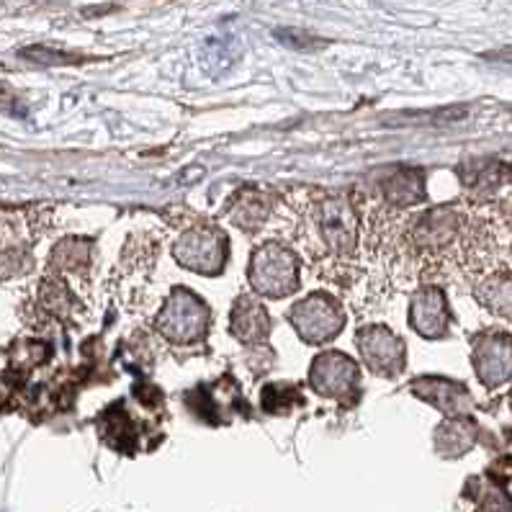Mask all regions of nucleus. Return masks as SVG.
Returning a JSON list of instances; mask_svg holds the SVG:
<instances>
[{"instance_id":"f257e3e1","label":"nucleus","mask_w":512,"mask_h":512,"mask_svg":"<svg viewBox=\"0 0 512 512\" xmlns=\"http://www.w3.org/2000/svg\"><path fill=\"white\" fill-rule=\"evenodd\" d=\"M296 235L299 245L309 260L314 263L317 273L345 284L348 273H353V263L361 250L363 222L358 217L356 206L345 199L343 193L314 191L304 196L296 206Z\"/></svg>"},{"instance_id":"f03ea898","label":"nucleus","mask_w":512,"mask_h":512,"mask_svg":"<svg viewBox=\"0 0 512 512\" xmlns=\"http://www.w3.org/2000/svg\"><path fill=\"white\" fill-rule=\"evenodd\" d=\"M250 281H253L258 294H291L296 289V281H299V276H296V255L281 245L258 247V253L253 255Z\"/></svg>"},{"instance_id":"7ed1b4c3","label":"nucleus","mask_w":512,"mask_h":512,"mask_svg":"<svg viewBox=\"0 0 512 512\" xmlns=\"http://www.w3.org/2000/svg\"><path fill=\"white\" fill-rule=\"evenodd\" d=\"M224 237L211 229H191L175 245V260L196 273H219L224 263Z\"/></svg>"},{"instance_id":"20e7f679","label":"nucleus","mask_w":512,"mask_h":512,"mask_svg":"<svg viewBox=\"0 0 512 512\" xmlns=\"http://www.w3.org/2000/svg\"><path fill=\"white\" fill-rule=\"evenodd\" d=\"M309 302H312V309L317 314L309 312L307 304H299V307L294 309V314H291V320H294L299 335H302L304 340H309V343H325V340H332L345 322L340 309L335 307V302H332L330 296H312Z\"/></svg>"},{"instance_id":"39448f33","label":"nucleus","mask_w":512,"mask_h":512,"mask_svg":"<svg viewBox=\"0 0 512 512\" xmlns=\"http://www.w3.org/2000/svg\"><path fill=\"white\" fill-rule=\"evenodd\" d=\"M363 332V330H361ZM358 348L366 356V363L376 371V363L379 358H384V374L394 376L392 371H397L402 366V345L394 338L389 330H366L363 335H358Z\"/></svg>"},{"instance_id":"423d86ee","label":"nucleus","mask_w":512,"mask_h":512,"mask_svg":"<svg viewBox=\"0 0 512 512\" xmlns=\"http://www.w3.org/2000/svg\"><path fill=\"white\" fill-rule=\"evenodd\" d=\"M232 330L245 343H258V340L268 338V314L266 309L255 304L253 299H242L235 304V314H232Z\"/></svg>"}]
</instances>
